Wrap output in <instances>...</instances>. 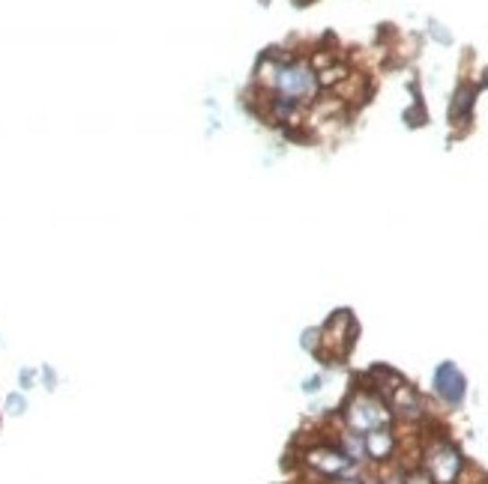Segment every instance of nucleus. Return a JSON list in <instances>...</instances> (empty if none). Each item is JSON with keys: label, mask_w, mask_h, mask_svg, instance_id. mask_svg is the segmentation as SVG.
I'll use <instances>...</instances> for the list:
<instances>
[{"label": "nucleus", "mask_w": 488, "mask_h": 484, "mask_svg": "<svg viewBox=\"0 0 488 484\" xmlns=\"http://www.w3.org/2000/svg\"><path fill=\"white\" fill-rule=\"evenodd\" d=\"M261 66L270 69V75H258V84H267L276 96H288L294 102H306L318 93V72L306 60H273V54H264Z\"/></svg>", "instance_id": "1"}, {"label": "nucleus", "mask_w": 488, "mask_h": 484, "mask_svg": "<svg viewBox=\"0 0 488 484\" xmlns=\"http://www.w3.org/2000/svg\"><path fill=\"white\" fill-rule=\"evenodd\" d=\"M342 419L353 434H369V430L387 428L389 421H393V410H389V403L380 398L375 389L360 385V389L348 398V403H344Z\"/></svg>", "instance_id": "2"}, {"label": "nucleus", "mask_w": 488, "mask_h": 484, "mask_svg": "<svg viewBox=\"0 0 488 484\" xmlns=\"http://www.w3.org/2000/svg\"><path fill=\"white\" fill-rule=\"evenodd\" d=\"M423 470L434 484H456L465 472V457L447 436H434L423 452Z\"/></svg>", "instance_id": "3"}, {"label": "nucleus", "mask_w": 488, "mask_h": 484, "mask_svg": "<svg viewBox=\"0 0 488 484\" xmlns=\"http://www.w3.org/2000/svg\"><path fill=\"white\" fill-rule=\"evenodd\" d=\"M353 338H357V320L351 311H336L330 320L321 326V347L318 356L330 359V362H342L353 350Z\"/></svg>", "instance_id": "4"}, {"label": "nucleus", "mask_w": 488, "mask_h": 484, "mask_svg": "<svg viewBox=\"0 0 488 484\" xmlns=\"http://www.w3.org/2000/svg\"><path fill=\"white\" fill-rule=\"evenodd\" d=\"M431 389L447 407H461L467 394V380L456 362H440L431 374Z\"/></svg>", "instance_id": "5"}, {"label": "nucleus", "mask_w": 488, "mask_h": 484, "mask_svg": "<svg viewBox=\"0 0 488 484\" xmlns=\"http://www.w3.org/2000/svg\"><path fill=\"white\" fill-rule=\"evenodd\" d=\"M306 463L312 466L315 472H321L324 479H336V481L353 470V461L342 452V445H315V448H309Z\"/></svg>", "instance_id": "6"}, {"label": "nucleus", "mask_w": 488, "mask_h": 484, "mask_svg": "<svg viewBox=\"0 0 488 484\" xmlns=\"http://www.w3.org/2000/svg\"><path fill=\"white\" fill-rule=\"evenodd\" d=\"M362 445H366V457L369 461H375V463H384L389 461V457L396 454V448H398V439L396 434L387 428H378V430H369V434H362Z\"/></svg>", "instance_id": "7"}, {"label": "nucleus", "mask_w": 488, "mask_h": 484, "mask_svg": "<svg viewBox=\"0 0 488 484\" xmlns=\"http://www.w3.org/2000/svg\"><path fill=\"white\" fill-rule=\"evenodd\" d=\"M474 93L476 90L470 84H461L456 90V96H452V105H449V120L452 123H465L470 111H474Z\"/></svg>", "instance_id": "8"}, {"label": "nucleus", "mask_w": 488, "mask_h": 484, "mask_svg": "<svg viewBox=\"0 0 488 484\" xmlns=\"http://www.w3.org/2000/svg\"><path fill=\"white\" fill-rule=\"evenodd\" d=\"M6 412H10V416H24V412H28V398H24V392L6 394Z\"/></svg>", "instance_id": "9"}, {"label": "nucleus", "mask_w": 488, "mask_h": 484, "mask_svg": "<svg viewBox=\"0 0 488 484\" xmlns=\"http://www.w3.org/2000/svg\"><path fill=\"white\" fill-rule=\"evenodd\" d=\"M300 344H303V350H309V353L318 356V347H321V329H306L303 338H300Z\"/></svg>", "instance_id": "10"}, {"label": "nucleus", "mask_w": 488, "mask_h": 484, "mask_svg": "<svg viewBox=\"0 0 488 484\" xmlns=\"http://www.w3.org/2000/svg\"><path fill=\"white\" fill-rule=\"evenodd\" d=\"M37 380H39V371H30V367H22V371H19V385H22V392L33 389V385H37Z\"/></svg>", "instance_id": "11"}, {"label": "nucleus", "mask_w": 488, "mask_h": 484, "mask_svg": "<svg viewBox=\"0 0 488 484\" xmlns=\"http://www.w3.org/2000/svg\"><path fill=\"white\" fill-rule=\"evenodd\" d=\"M39 376H42V385H46L48 392L57 389V374H55V367H51V365H42L39 367Z\"/></svg>", "instance_id": "12"}, {"label": "nucleus", "mask_w": 488, "mask_h": 484, "mask_svg": "<svg viewBox=\"0 0 488 484\" xmlns=\"http://www.w3.org/2000/svg\"><path fill=\"white\" fill-rule=\"evenodd\" d=\"M405 484H434L431 479H429V472L423 470H411V472H405Z\"/></svg>", "instance_id": "13"}, {"label": "nucleus", "mask_w": 488, "mask_h": 484, "mask_svg": "<svg viewBox=\"0 0 488 484\" xmlns=\"http://www.w3.org/2000/svg\"><path fill=\"white\" fill-rule=\"evenodd\" d=\"M321 385H324V376L315 374V376H309V380H303V392L306 394H318V392H321Z\"/></svg>", "instance_id": "14"}, {"label": "nucleus", "mask_w": 488, "mask_h": 484, "mask_svg": "<svg viewBox=\"0 0 488 484\" xmlns=\"http://www.w3.org/2000/svg\"><path fill=\"white\" fill-rule=\"evenodd\" d=\"M431 36L438 42H452V36L447 33V30H440V24H431Z\"/></svg>", "instance_id": "15"}]
</instances>
